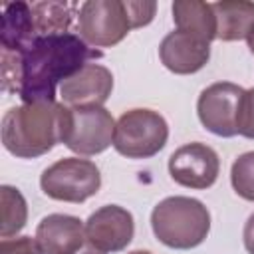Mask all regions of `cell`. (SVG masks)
<instances>
[{
    "label": "cell",
    "mask_w": 254,
    "mask_h": 254,
    "mask_svg": "<svg viewBox=\"0 0 254 254\" xmlns=\"http://www.w3.org/2000/svg\"><path fill=\"white\" fill-rule=\"evenodd\" d=\"M28 222V204L24 194L10 187H0V238L16 236Z\"/></svg>",
    "instance_id": "cell-17"
},
{
    "label": "cell",
    "mask_w": 254,
    "mask_h": 254,
    "mask_svg": "<svg viewBox=\"0 0 254 254\" xmlns=\"http://www.w3.org/2000/svg\"><path fill=\"white\" fill-rule=\"evenodd\" d=\"M236 131L246 139H254V87L244 89L238 111H236Z\"/></svg>",
    "instance_id": "cell-19"
},
{
    "label": "cell",
    "mask_w": 254,
    "mask_h": 254,
    "mask_svg": "<svg viewBox=\"0 0 254 254\" xmlns=\"http://www.w3.org/2000/svg\"><path fill=\"white\" fill-rule=\"evenodd\" d=\"M36 34H64L69 30L79 8L73 2H32Z\"/></svg>",
    "instance_id": "cell-16"
},
{
    "label": "cell",
    "mask_w": 254,
    "mask_h": 254,
    "mask_svg": "<svg viewBox=\"0 0 254 254\" xmlns=\"http://www.w3.org/2000/svg\"><path fill=\"white\" fill-rule=\"evenodd\" d=\"M173 20L177 30L198 36L204 42L216 40V18L212 4L200 0H177L173 2Z\"/></svg>",
    "instance_id": "cell-15"
},
{
    "label": "cell",
    "mask_w": 254,
    "mask_h": 254,
    "mask_svg": "<svg viewBox=\"0 0 254 254\" xmlns=\"http://www.w3.org/2000/svg\"><path fill=\"white\" fill-rule=\"evenodd\" d=\"M115 121L103 105L67 107L64 145L83 157L99 155L113 145Z\"/></svg>",
    "instance_id": "cell-7"
},
{
    "label": "cell",
    "mask_w": 254,
    "mask_h": 254,
    "mask_svg": "<svg viewBox=\"0 0 254 254\" xmlns=\"http://www.w3.org/2000/svg\"><path fill=\"white\" fill-rule=\"evenodd\" d=\"M230 183L238 196L254 202V151L242 153L232 163Z\"/></svg>",
    "instance_id": "cell-18"
},
{
    "label": "cell",
    "mask_w": 254,
    "mask_h": 254,
    "mask_svg": "<svg viewBox=\"0 0 254 254\" xmlns=\"http://www.w3.org/2000/svg\"><path fill=\"white\" fill-rule=\"evenodd\" d=\"M220 159L206 143H187L169 157V173L173 181L187 189L204 190L218 179Z\"/></svg>",
    "instance_id": "cell-9"
},
{
    "label": "cell",
    "mask_w": 254,
    "mask_h": 254,
    "mask_svg": "<svg viewBox=\"0 0 254 254\" xmlns=\"http://www.w3.org/2000/svg\"><path fill=\"white\" fill-rule=\"evenodd\" d=\"M216 18V40L238 42L246 40L254 26V2L248 0H220L212 2Z\"/></svg>",
    "instance_id": "cell-14"
},
{
    "label": "cell",
    "mask_w": 254,
    "mask_h": 254,
    "mask_svg": "<svg viewBox=\"0 0 254 254\" xmlns=\"http://www.w3.org/2000/svg\"><path fill=\"white\" fill-rule=\"evenodd\" d=\"M127 254H153L149 250H133V252H127Z\"/></svg>",
    "instance_id": "cell-25"
},
{
    "label": "cell",
    "mask_w": 254,
    "mask_h": 254,
    "mask_svg": "<svg viewBox=\"0 0 254 254\" xmlns=\"http://www.w3.org/2000/svg\"><path fill=\"white\" fill-rule=\"evenodd\" d=\"M0 254H42V250H40L36 238L18 236V238H2Z\"/></svg>",
    "instance_id": "cell-21"
},
{
    "label": "cell",
    "mask_w": 254,
    "mask_h": 254,
    "mask_svg": "<svg viewBox=\"0 0 254 254\" xmlns=\"http://www.w3.org/2000/svg\"><path fill=\"white\" fill-rule=\"evenodd\" d=\"M36 242L42 254H75L85 246V224L71 214H48L36 228Z\"/></svg>",
    "instance_id": "cell-13"
},
{
    "label": "cell",
    "mask_w": 254,
    "mask_h": 254,
    "mask_svg": "<svg viewBox=\"0 0 254 254\" xmlns=\"http://www.w3.org/2000/svg\"><path fill=\"white\" fill-rule=\"evenodd\" d=\"M113 91V75L101 64H85L62 81L60 95L67 107L103 105Z\"/></svg>",
    "instance_id": "cell-11"
},
{
    "label": "cell",
    "mask_w": 254,
    "mask_h": 254,
    "mask_svg": "<svg viewBox=\"0 0 254 254\" xmlns=\"http://www.w3.org/2000/svg\"><path fill=\"white\" fill-rule=\"evenodd\" d=\"M242 238H244V248L248 250V254H254V212L248 216V220L244 224Z\"/></svg>",
    "instance_id": "cell-22"
},
{
    "label": "cell",
    "mask_w": 254,
    "mask_h": 254,
    "mask_svg": "<svg viewBox=\"0 0 254 254\" xmlns=\"http://www.w3.org/2000/svg\"><path fill=\"white\" fill-rule=\"evenodd\" d=\"M244 89L232 81H216L200 91L196 101V113L202 127L218 137H234L236 111Z\"/></svg>",
    "instance_id": "cell-8"
},
{
    "label": "cell",
    "mask_w": 254,
    "mask_h": 254,
    "mask_svg": "<svg viewBox=\"0 0 254 254\" xmlns=\"http://www.w3.org/2000/svg\"><path fill=\"white\" fill-rule=\"evenodd\" d=\"M135 234L133 214L119 204H105L85 220V240L101 252L125 250Z\"/></svg>",
    "instance_id": "cell-10"
},
{
    "label": "cell",
    "mask_w": 254,
    "mask_h": 254,
    "mask_svg": "<svg viewBox=\"0 0 254 254\" xmlns=\"http://www.w3.org/2000/svg\"><path fill=\"white\" fill-rule=\"evenodd\" d=\"M151 228L157 240L175 250H190L210 232L208 208L190 196H167L151 212Z\"/></svg>",
    "instance_id": "cell-3"
},
{
    "label": "cell",
    "mask_w": 254,
    "mask_h": 254,
    "mask_svg": "<svg viewBox=\"0 0 254 254\" xmlns=\"http://www.w3.org/2000/svg\"><path fill=\"white\" fill-rule=\"evenodd\" d=\"M133 30L127 0H87L79 6L77 36L91 48H111Z\"/></svg>",
    "instance_id": "cell-6"
},
{
    "label": "cell",
    "mask_w": 254,
    "mask_h": 254,
    "mask_svg": "<svg viewBox=\"0 0 254 254\" xmlns=\"http://www.w3.org/2000/svg\"><path fill=\"white\" fill-rule=\"evenodd\" d=\"M40 187L54 200L79 204L97 194L101 175L97 165L89 159L64 157L42 173Z\"/></svg>",
    "instance_id": "cell-5"
},
{
    "label": "cell",
    "mask_w": 254,
    "mask_h": 254,
    "mask_svg": "<svg viewBox=\"0 0 254 254\" xmlns=\"http://www.w3.org/2000/svg\"><path fill=\"white\" fill-rule=\"evenodd\" d=\"M246 42H248V48H250V52L254 54V26H252V30H250V34H248Z\"/></svg>",
    "instance_id": "cell-24"
},
{
    "label": "cell",
    "mask_w": 254,
    "mask_h": 254,
    "mask_svg": "<svg viewBox=\"0 0 254 254\" xmlns=\"http://www.w3.org/2000/svg\"><path fill=\"white\" fill-rule=\"evenodd\" d=\"M101 56L73 32L36 34L18 50H0L2 89L24 103L56 101L58 85Z\"/></svg>",
    "instance_id": "cell-1"
},
{
    "label": "cell",
    "mask_w": 254,
    "mask_h": 254,
    "mask_svg": "<svg viewBox=\"0 0 254 254\" xmlns=\"http://www.w3.org/2000/svg\"><path fill=\"white\" fill-rule=\"evenodd\" d=\"M159 58L169 71L189 75L206 65L210 60V44L194 34L173 30L163 38L159 46Z\"/></svg>",
    "instance_id": "cell-12"
},
{
    "label": "cell",
    "mask_w": 254,
    "mask_h": 254,
    "mask_svg": "<svg viewBox=\"0 0 254 254\" xmlns=\"http://www.w3.org/2000/svg\"><path fill=\"white\" fill-rule=\"evenodd\" d=\"M75 254H105V252H101V250H97V248H93L91 244H87V242H85V246H83V248H79Z\"/></svg>",
    "instance_id": "cell-23"
},
{
    "label": "cell",
    "mask_w": 254,
    "mask_h": 254,
    "mask_svg": "<svg viewBox=\"0 0 254 254\" xmlns=\"http://www.w3.org/2000/svg\"><path fill=\"white\" fill-rule=\"evenodd\" d=\"M169 139V125L159 111L137 107L125 111L115 123L113 147L127 159L155 157Z\"/></svg>",
    "instance_id": "cell-4"
},
{
    "label": "cell",
    "mask_w": 254,
    "mask_h": 254,
    "mask_svg": "<svg viewBox=\"0 0 254 254\" xmlns=\"http://www.w3.org/2000/svg\"><path fill=\"white\" fill-rule=\"evenodd\" d=\"M67 105L36 101L10 107L0 125L2 145L20 159H36L64 143Z\"/></svg>",
    "instance_id": "cell-2"
},
{
    "label": "cell",
    "mask_w": 254,
    "mask_h": 254,
    "mask_svg": "<svg viewBox=\"0 0 254 254\" xmlns=\"http://www.w3.org/2000/svg\"><path fill=\"white\" fill-rule=\"evenodd\" d=\"M127 12L131 18L133 28H143L153 22L157 4L155 2H143V0H127Z\"/></svg>",
    "instance_id": "cell-20"
}]
</instances>
